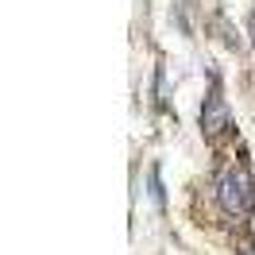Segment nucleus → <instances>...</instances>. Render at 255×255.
<instances>
[{
  "mask_svg": "<svg viewBox=\"0 0 255 255\" xmlns=\"http://www.w3.org/2000/svg\"><path fill=\"white\" fill-rule=\"evenodd\" d=\"M201 124H205L209 135H217V131H224V128H228V109H224V97L217 93V89L209 93V109L201 112Z\"/></svg>",
  "mask_w": 255,
  "mask_h": 255,
  "instance_id": "obj_2",
  "label": "nucleus"
},
{
  "mask_svg": "<svg viewBox=\"0 0 255 255\" xmlns=\"http://www.w3.org/2000/svg\"><path fill=\"white\" fill-rule=\"evenodd\" d=\"M217 197H221L224 213H232V217H248L255 209V182L252 174L244 170V166H228L217 182Z\"/></svg>",
  "mask_w": 255,
  "mask_h": 255,
  "instance_id": "obj_1",
  "label": "nucleus"
}]
</instances>
